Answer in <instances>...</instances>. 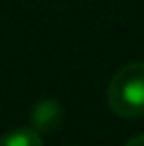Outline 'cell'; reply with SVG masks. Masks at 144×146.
<instances>
[{"instance_id":"3","label":"cell","mask_w":144,"mask_h":146,"mask_svg":"<svg viewBox=\"0 0 144 146\" xmlns=\"http://www.w3.org/2000/svg\"><path fill=\"white\" fill-rule=\"evenodd\" d=\"M0 146H44L36 129H15L0 138Z\"/></svg>"},{"instance_id":"1","label":"cell","mask_w":144,"mask_h":146,"mask_svg":"<svg viewBox=\"0 0 144 146\" xmlns=\"http://www.w3.org/2000/svg\"><path fill=\"white\" fill-rule=\"evenodd\" d=\"M108 104L123 119L144 117V62L123 66L108 85Z\"/></svg>"},{"instance_id":"2","label":"cell","mask_w":144,"mask_h":146,"mask_svg":"<svg viewBox=\"0 0 144 146\" xmlns=\"http://www.w3.org/2000/svg\"><path fill=\"white\" fill-rule=\"evenodd\" d=\"M30 121L36 131H53L64 123V108L57 100L44 98L34 104L32 112H30Z\"/></svg>"},{"instance_id":"4","label":"cell","mask_w":144,"mask_h":146,"mask_svg":"<svg viewBox=\"0 0 144 146\" xmlns=\"http://www.w3.org/2000/svg\"><path fill=\"white\" fill-rule=\"evenodd\" d=\"M125 146H144V135H136V138H131Z\"/></svg>"}]
</instances>
